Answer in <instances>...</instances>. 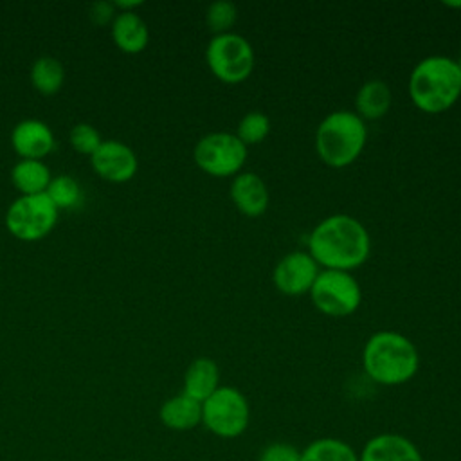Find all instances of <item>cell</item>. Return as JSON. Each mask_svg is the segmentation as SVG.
<instances>
[{"mask_svg":"<svg viewBox=\"0 0 461 461\" xmlns=\"http://www.w3.org/2000/svg\"><path fill=\"white\" fill-rule=\"evenodd\" d=\"M205 61L214 77L234 85L245 81L254 70V49L250 41L238 32L212 36L205 49Z\"/></svg>","mask_w":461,"mask_h":461,"instance_id":"6","label":"cell"},{"mask_svg":"<svg viewBox=\"0 0 461 461\" xmlns=\"http://www.w3.org/2000/svg\"><path fill=\"white\" fill-rule=\"evenodd\" d=\"M371 252L367 229L349 214H330L308 236V254L321 268L351 272L364 265Z\"/></svg>","mask_w":461,"mask_h":461,"instance_id":"1","label":"cell"},{"mask_svg":"<svg viewBox=\"0 0 461 461\" xmlns=\"http://www.w3.org/2000/svg\"><path fill=\"white\" fill-rule=\"evenodd\" d=\"M362 367L380 385H402L418 373L420 355L412 340L403 333L384 330L366 340Z\"/></svg>","mask_w":461,"mask_h":461,"instance_id":"2","label":"cell"},{"mask_svg":"<svg viewBox=\"0 0 461 461\" xmlns=\"http://www.w3.org/2000/svg\"><path fill=\"white\" fill-rule=\"evenodd\" d=\"M50 180V169L43 160L22 158L11 169V182L22 194H41Z\"/></svg>","mask_w":461,"mask_h":461,"instance_id":"19","label":"cell"},{"mask_svg":"<svg viewBox=\"0 0 461 461\" xmlns=\"http://www.w3.org/2000/svg\"><path fill=\"white\" fill-rule=\"evenodd\" d=\"M58 221V209L45 193L20 194L5 212L7 230L22 241L45 238Z\"/></svg>","mask_w":461,"mask_h":461,"instance_id":"9","label":"cell"},{"mask_svg":"<svg viewBox=\"0 0 461 461\" xmlns=\"http://www.w3.org/2000/svg\"><path fill=\"white\" fill-rule=\"evenodd\" d=\"M230 200L241 214L249 218H258L267 211L270 194L265 180L259 175L252 171H241L232 176Z\"/></svg>","mask_w":461,"mask_h":461,"instance_id":"14","label":"cell"},{"mask_svg":"<svg viewBox=\"0 0 461 461\" xmlns=\"http://www.w3.org/2000/svg\"><path fill=\"white\" fill-rule=\"evenodd\" d=\"M31 83L32 86L43 94V95H52L59 92L65 81V68L63 63L52 56H40L34 59L31 67Z\"/></svg>","mask_w":461,"mask_h":461,"instance_id":"21","label":"cell"},{"mask_svg":"<svg viewBox=\"0 0 461 461\" xmlns=\"http://www.w3.org/2000/svg\"><path fill=\"white\" fill-rule=\"evenodd\" d=\"M456 63H457V67H459V70H461V52H459V58L456 59Z\"/></svg>","mask_w":461,"mask_h":461,"instance_id":"29","label":"cell"},{"mask_svg":"<svg viewBox=\"0 0 461 461\" xmlns=\"http://www.w3.org/2000/svg\"><path fill=\"white\" fill-rule=\"evenodd\" d=\"M117 11L113 7V2H94L88 7V16L95 25H106L108 22L112 23L115 18Z\"/></svg>","mask_w":461,"mask_h":461,"instance_id":"27","label":"cell"},{"mask_svg":"<svg viewBox=\"0 0 461 461\" xmlns=\"http://www.w3.org/2000/svg\"><path fill=\"white\" fill-rule=\"evenodd\" d=\"M445 5H448L452 9H457V7H461V2H445Z\"/></svg>","mask_w":461,"mask_h":461,"instance_id":"28","label":"cell"},{"mask_svg":"<svg viewBox=\"0 0 461 461\" xmlns=\"http://www.w3.org/2000/svg\"><path fill=\"white\" fill-rule=\"evenodd\" d=\"M11 146L22 158L41 160L54 148V133L43 121L23 119L11 131Z\"/></svg>","mask_w":461,"mask_h":461,"instance_id":"13","label":"cell"},{"mask_svg":"<svg viewBox=\"0 0 461 461\" xmlns=\"http://www.w3.org/2000/svg\"><path fill=\"white\" fill-rule=\"evenodd\" d=\"M158 418L162 425L171 430H191L202 423V403L180 393L160 405Z\"/></svg>","mask_w":461,"mask_h":461,"instance_id":"17","label":"cell"},{"mask_svg":"<svg viewBox=\"0 0 461 461\" xmlns=\"http://www.w3.org/2000/svg\"><path fill=\"white\" fill-rule=\"evenodd\" d=\"M236 137L249 148L254 144H259L267 139V135L270 133V119L265 112L261 110H252L247 112L241 121L238 122L236 128Z\"/></svg>","mask_w":461,"mask_h":461,"instance_id":"23","label":"cell"},{"mask_svg":"<svg viewBox=\"0 0 461 461\" xmlns=\"http://www.w3.org/2000/svg\"><path fill=\"white\" fill-rule=\"evenodd\" d=\"M301 461H358V452L344 439L319 438L301 450Z\"/></svg>","mask_w":461,"mask_h":461,"instance_id":"20","label":"cell"},{"mask_svg":"<svg viewBox=\"0 0 461 461\" xmlns=\"http://www.w3.org/2000/svg\"><path fill=\"white\" fill-rule=\"evenodd\" d=\"M249 423L250 403L247 396L232 385H220L202 402V425L218 438H238L247 430Z\"/></svg>","mask_w":461,"mask_h":461,"instance_id":"5","label":"cell"},{"mask_svg":"<svg viewBox=\"0 0 461 461\" xmlns=\"http://www.w3.org/2000/svg\"><path fill=\"white\" fill-rule=\"evenodd\" d=\"M367 140L366 121L351 110L328 113L315 130V151L330 167H346L364 151Z\"/></svg>","mask_w":461,"mask_h":461,"instance_id":"4","label":"cell"},{"mask_svg":"<svg viewBox=\"0 0 461 461\" xmlns=\"http://www.w3.org/2000/svg\"><path fill=\"white\" fill-rule=\"evenodd\" d=\"M236 22H238V7L232 2L216 0L209 4L205 11V25L214 36L230 32Z\"/></svg>","mask_w":461,"mask_h":461,"instance_id":"24","label":"cell"},{"mask_svg":"<svg viewBox=\"0 0 461 461\" xmlns=\"http://www.w3.org/2000/svg\"><path fill=\"white\" fill-rule=\"evenodd\" d=\"M308 294L321 313L339 319L355 313L362 301L358 281L346 270L321 268Z\"/></svg>","mask_w":461,"mask_h":461,"instance_id":"7","label":"cell"},{"mask_svg":"<svg viewBox=\"0 0 461 461\" xmlns=\"http://www.w3.org/2000/svg\"><path fill=\"white\" fill-rule=\"evenodd\" d=\"M90 164L97 176L108 182H128L133 178L139 167L135 151L121 140H103L95 153L90 157Z\"/></svg>","mask_w":461,"mask_h":461,"instance_id":"11","label":"cell"},{"mask_svg":"<svg viewBox=\"0 0 461 461\" xmlns=\"http://www.w3.org/2000/svg\"><path fill=\"white\" fill-rule=\"evenodd\" d=\"M358 461H425L420 448L405 436L382 432L366 441Z\"/></svg>","mask_w":461,"mask_h":461,"instance_id":"12","label":"cell"},{"mask_svg":"<svg viewBox=\"0 0 461 461\" xmlns=\"http://www.w3.org/2000/svg\"><path fill=\"white\" fill-rule=\"evenodd\" d=\"M194 164L207 175L225 178L241 173L247 160V146L230 131H211L193 149Z\"/></svg>","mask_w":461,"mask_h":461,"instance_id":"8","label":"cell"},{"mask_svg":"<svg viewBox=\"0 0 461 461\" xmlns=\"http://www.w3.org/2000/svg\"><path fill=\"white\" fill-rule=\"evenodd\" d=\"M258 461H301V450L286 441H274L261 448Z\"/></svg>","mask_w":461,"mask_h":461,"instance_id":"26","label":"cell"},{"mask_svg":"<svg viewBox=\"0 0 461 461\" xmlns=\"http://www.w3.org/2000/svg\"><path fill=\"white\" fill-rule=\"evenodd\" d=\"M45 194L59 209H72L81 202V185L68 175H58L50 180Z\"/></svg>","mask_w":461,"mask_h":461,"instance_id":"22","label":"cell"},{"mask_svg":"<svg viewBox=\"0 0 461 461\" xmlns=\"http://www.w3.org/2000/svg\"><path fill=\"white\" fill-rule=\"evenodd\" d=\"M220 387L218 364L209 357L194 358L184 373V394L196 402H205Z\"/></svg>","mask_w":461,"mask_h":461,"instance_id":"15","label":"cell"},{"mask_svg":"<svg viewBox=\"0 0 461 461\" xmlns=\"http://www.w3.org/2000/svg\"><path fill=\"white\" fill-rule=\"evenodd\" d=\"M321 272L317 261L308 250H294L285 254L274 267V286L285 295L308 294Z\"/></svg>","mask_w":461,"mask_h":461,"instance_id":"10","label":"cell"},{"mask_svg":"<svg viewBox=\"0 0 461 461\" xmlns=\"http://www.w3.org/2000/svg\"><path fill=\"white\" fill-rule=\"evenodd\" d=\"M112 40L113 43L128 54H137L146 49L149 41V31L146 22L135 13H117L112 22Z\"/></svg>","mask_w":461,"mask_h":461,"instance_id":"16","label":"cell"},{"mask_svg":"<svg viewBox=\"0 0 461 461\" xmlns=\"http://www.w3.org/2000/svg\"><path fill=\"white\" fill-rule=\"evenodd\" d=\"M70 146L81 153V155H88L92 157L95 153V149L101 146L103 139L97 131L95 126L88 124V122H77L76 126H72L70 135H68Z\"/></svg>","mask_w":461,"mask_h":461,"instance_id":"25","label":"cell"},{"mask_svg":"<svg viewBox=\"0 0 461 461\" xmlns=\"http://www.w3.org/2000/svg\"><path fill=\"white\" fill-rule=\"evenodd\" d=\"M409 95L425 113H441L461 95V70L448 56H427L409 76Z\"/></svg>","mask_w":461,"mask_h":461,"instance_id":"3","label":"cell"},{"mask_svg":"<svg viewBox=\"0 0 461 461\" xmlns=\"http://www.w3.org/2000/svg\"><path fill=\"white\" fill-rule=\"evenodd\" d=\"M393 103L391 88L382 79H369L362 83L355 95V113L362 121L382 119Z\"/></svg>","mask_w":461,"mask_h":461,"instance_id":"18","label":"cell"}]
</instances>
